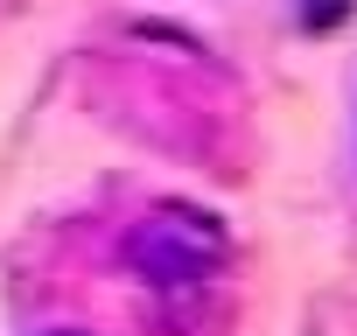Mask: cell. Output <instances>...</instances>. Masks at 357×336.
Returning a JSON list of instances; mask_svg holds the SVG:
<instances>
[{"label":"cell","instance_id":"obj_1","mask_svg":"<svg viewBox=\"0 0 357 336\" xmlns=\"http://www.w3.org/2000/svg\"><path fill=\"white\" fill-rule=\"evenodd\" d=\"M225 252H231L225 224L211 211H197V204H154L126 231V266L147 287H204L225 266Z\"/></svg>","mask_w":357,"mask_h":336},{"label":"cell","instance_id":"obj_2","mask_svg":"<svg viewBox=\"0 0 357 336\" xmlns=\"http://www.w3.org/2000/svg\"><path fill=\"white\" fill-rule=\"evenodd\" d=\"M350 8H357V0H301V29L329 36V29H343V22H350Z\"/></svg>","mask_w":357,"mask_h":336}]
</instances>
